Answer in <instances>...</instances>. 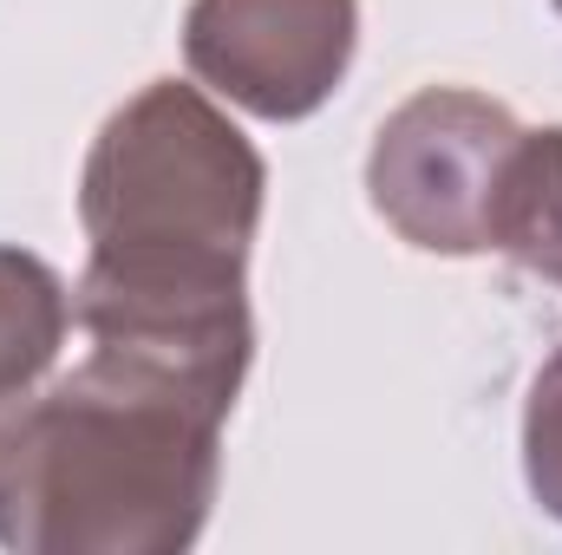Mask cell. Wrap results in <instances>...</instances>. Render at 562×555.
<instances>
[{"label":"cell","mask_w":562,"mask_h":555,"mask_svg":"<svg viewBox=\"0 0 562 555\" xmlns=\"http://www.w3.org/2000/svg\"><path fill=\"white\" fill-rule=\"evenodd\" d=\"M557 13H562V0H557Z\"/></svg>","instance_id":"ba28073f"},{"label":"cell","mask_w":562,"mask_h":555,"mask_svg":"<svg viewBox=\"0 0 562 555\" xmlns=\"http://www.w3.org/2000/svg\"><path fill=\"white\" fill-rule=\"evenodd\" d=\"M256 347L86 333L0 438V550L177 555L210 523Z\"/></svg>","instance_id":"6da1fadb"},{"label":"cell","mask_w":562,"mask_h":555,"mask_svg":"<svg viewBox=\"0 0 562 555\" xmlns=\"http://www.w3.org/2000/svg\"><path fill=\"white\" fill-rule=\"evenodd\" d=\"M66 327H72L66 281L40 256L0 242V438L40 399V386L53 380Z\"/></svg>","instance_id":"5b68a950"},{"label":"cell","mask_w":562,"mask_h":555,"mask_svg":"<svg viewBox=\"0 0 562 555\" xmlns=\"http://www.w3.org/2000/svg\"><path fill=\"white\" fill-rule=\"evenodd\" d=\"M484 242L510 256L517 269L562 287V125L517 132L497 196H491V229Z\"/></svg>","instance_id":"8992f818"},{"label":"cell","mask_w":562,"mask_h":555,"mask_svg":"<svg viewBox=\"0 0 562 555\" xmlns=\"http://www.w3.org/2000/svg\"><path fill=\"white\" fill-rule=\"evenodd\" d=\"M524 477H530V497L562 523V347L543 360V373L530 380V406H524Z\"/></svg>","instance_id":"52a82bcc"},{"label":"cell","mask_w":562,"mask_h":555,"mask_svg":"<svg viewBox=\"0 0 562 555\" xmlns=\"http://www.w3.org/2000/svg\"><path fill=\"white\" fill-rule=\"evenodd\" d=\"M517 132L524 125L510 118V105L464 86H425L380 125L367 196L400 229V242L425 256H484L491 196Z\"/></svg>","instance_id":"3957f363"},{"label":"cell","mask_w":562,"mask_h":555,"mask_svg":"<svg viewBox=\"0 0 562 555\" xmlns=\"http://www.w3.org/2000/svg\"><path fill=\"white\" fill-rule=\"evenodd\" d=\"M353 46L360 0H190L183 13L190 72L269 125L321 112L353 66Z\"/></svg>","instance_id":"277c9868"},{"label":"cell","mask_w":562,"mask_h":555,"mask_svg":"<svg viewBox=\"0 0 562 555\" xmlns=\"http://www.w3.org/2000/svg\"><path fill=\"white\" fill-rule=\"evenodd\" d=\"M269 170L196 86L150 79L92 138L79 177L86 275L72 287L79 333L243 340L249 242Z\"/></svg>","instance_id":"7a4b0ae2"}]
</instances>
